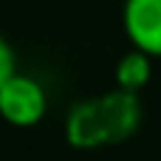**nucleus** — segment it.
<instances>
[{"label": "nucleus", "mask_w": 161, "mask_h": 161, "mask_svg": "<svg viewBox=\"0 0 161 161\" xmlns=\"http://www.w3.org/2000/svg\"><path fill=\"white\" fill-rule=\"evenodd\" d=\"M17 71H14V51H11V45L3 40L0 42V82L3 79H8V76H14Z\"/></svg>", "instance_id": "obj_5"}, {"label": "nucleus", "mask_w": 161, "mask_h": 161, "mask_svg": "<svg viewBox=\"0 0 161 161\" xmlns=\"http://www.w3.org/2000/svg\"><path fill=\"white\" fill-rule=\"evenodd\" d=\"M142 125L139 93L110 91L102 96L79 99L65 116V142L76 150H99L127 142Z\"/></svg>", "instance_id": "obj_1"}, {"label": "nucleus", "mask_w": 161, "mask_h": 161, "mask_svg": "<svg viewBox=\"0 0 161 161\" xmlns=\"http://www.w3.org/2000/svg\"><path fill=\"white\" fill-rule=\"evenodd\" d=\"M153 59L156 57H150V54H144L139 48L127 51L116 62V88L130 91V93H139L150 82V76H153Z\"/></svg>", "instance_id": "obj_4"}, {"label": "nucleus", "mask_w": 161, "mask_h": 161, "mask_svg": "<svg viewBox=\"0 0 161 161\" xmlns=\"http://www.w3.org/2000/svg\"><path fill=\"white\" fill-rule=\"evenodd\" d=\"M0 105L3 116L14 127H34L45 110H48V96L45 88L25 74H14L0 82Z\"/></svg>", "instance_id": "obj_2"}, {"label": "nucleus", "mask_w": 161, "mask_h": 161, "mask_svg": "<svg viewBox=\"0 0 161 161\" xmlns=\"http://www.w3.org/2000/svg\"><path fill=\"white\" fill-rule=\"evenodd\" d=\"M122 25L133 48L161 57V0H125Z\"/></svg>", "instance_id": "obj_3"}]
</instances>
